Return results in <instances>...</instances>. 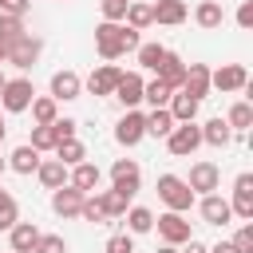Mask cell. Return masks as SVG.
<instances>
[{
  "label": "cell",
  "mask_w": 253,
  "mask_h": 253,
  "mask_svg": "<svg viewBox=\"0 0 253 253\" xmlns=\"http://www.w3.org/2000/svg\"><path fill=\"white\" fill-rule=\"evenodd\" d=\"M158 198L166 202V210H174V213H186L190 206H194V190L186 186V178H178V174H158Z\"/></svg>",
  "instance_id": "1"
},
{
  "label": "cell",
  "mask_w": 253,
  "mask_h": 253,
  "mask_svg": "<svg viewBox=\"0 0 253 253\" xmlns=\"http://www.w3.org/2000/svg\"><path fill=\"white\" fill-rule=\"evenodd\" d=\"M32 99H36L32 79H28V75H16V79H8V83H4V91H0V111L20 115V111H28V107H32Z\"/></svg>",
  "instance_id": "2"
},
{
  "label": "cell",
  "mask_w": 253,
  "mask_h": 253,
  "mask_svg": "<svg viewBox=\"0 0 253 253\" xmlns=\"http://www.w3.org/2000/svg\"><path fill=\"white\" fill-rule=\"evenodd\" d=\"M198 146H202V130H198V123H174V130L166 134V150H170L174 158H190Z\"/></svg>",
  "instance_id": "3"
},
{
  "label": "cell",
  "mask_w": 253,
  "mask_h": 253,
  "mask_svg": "<svg viewBox=\"0 0 253 253\" xmlns=\"http://www.w3.org/2000/svg\"><path fill=\"white\" fill-rule=\"evenodd\" d=\"M154 229H158L162 245H186V241L194 237V233H190V221H186V213H174V210L158 213V217H154Z\"/></svg>",
  "instance_id": "4"
},
{
  "label": "cell",
  "mask_w": 253,
  "mask_h": 253,
  "mask_svg": "<svg viewBox=\"0 0 253 253\" xmlns=\"http://www.w3.org/2000/svg\"><path fill=\"white\" fill-rule=\"evenodd\" d=\"M138 186H142V170H138V162H134V158H119V162L111 166V190H119L123 198H134Z\"/></svg>",
  "instance_id": "5"
},
{
  "label": "cell",
  "mask_w": 253,
  "mask_h": 253,
  "mask_svg": "<svg viewBox=\"0 0 253 253\" xmlns=\"http://www.w3.org/2000/svg\"><path fill=\"white\" fill-rule=\"evenodd\" d=\"M95 51H99L107 63H115L119 55H126V51H123V24L103 20V24L95 28Z\"/></svg>",
  "instance_id": "6"
},
{
  "label": "cell",
  "mask_w": 253,
  "mask_h": 253,
  "mask_svg": "<svg viewBox=\"0 0 253 253\" xmlns=\"http://www.w3.org/2000/svg\"><path fill=\"white\" fill-rule=\"evenodd\" d=\"M186 186H190L194 194H202V198H206V194H217V190H221V170H217V162H206V158L194 162Z\"/></svg>",
  "instance_id": "7"
},
{
  "label": "cell",
  "mask_w": 253,
  "mask_h": 253,
  "mask_svg": "<svg viewBox=\"0 0 253 253\" xmlns=\"http://www.w3.org/2000/svg\"><path fill=\"white\" fill-rule=\"evenodd\" d=\"M40 51H43V40L24 36V40H16V43H8V47H4V63H12V67H20V71H28V67L40 59Z\"/></svg>",
  "instance_id": "8"
},
{
  "label": "cell",
  "mask_w": 253,
  "mask_h": 253,
  "mask_svg": "<svg viewBox=\"0 0 253 253\" xmlns=\"http://www.w3.org/2000/svg\"><path fill=\"white\" fill-rule=\"evenodd\" d=\"M210 87H217L221 95H233V91H245L249 87V71L241 63H225L217 71H210Z\"/></svg>",
  "instance_id": "9"
},
{
  "label": "cell",
  "mask_w": 253,
  "mask_h": 253,
  "mask_svg": "<svg viewBox=\"0 0 253 253\" xmlns=\"http://www.w3.org/2000/svg\"><path fill=\"white\" fill-rule=\"evenodd\" d=\"M142 138H146V115L142 111H126L115 123V142L119 146H138Z\"/></svg>",
  "instance_id": "10"
},
{
  "label": "cell",
  "mask_w": 253,
  "mask_h": 253,
  "mask_svg": "<svg viewBox=\"0 0 253 253\" xmlns=\"http://www.w3.org/2000/svg\"><path fill=\"white\" fill-rule=\"evenodd\" d=\"M229 210H233V217L253 221V174H249V170L233 178V198H229Z\"/></svg>",
  "instance_id": "11"
},
{
  "label": "cell",
  "mask_w": 253,
  "mask_h": 253,
  "mask_svg": "<svg viewBox=\"0 0 253 253\" xmlns=\"http://www.w3.org/2000/svg\"><path fill=\"white\" fill-rule=\"evenodd\" d=\"M119 79H123V67H119V63H99V67L87 75V91H91V95H115Z\"/></svg>",
  "instance_id": "12"
},
{
  "label": "cell",
  "mask_w": 253,
  "mask_h": 253,
  "mask_svg": "<svg viewBox=\"0 0 253 253\" xmlns=\"http://www.w3.org/2000/svg\"><path fill=\"white\" fill-rule=\"evenodd\" d=\"M213 87H210V67L206 63H186V79H182V95H190V99H206Z\"/></svg>",
  "instance_id": "13"
},
{
  "label": "cell",
  "mask_w": 253,
  "mask_h": 253,
  "mask_svg": "<svg viewBox=\"0 0 253 253\" xmlns=\"http://www.w3.org/2000/svg\"><path fill=\"white\" fill-rule=\"evenodd\" d=\"M79 91H83V79H79V71L63 67V71H55V75H51V99H55V103L79 99Z\"/></svg>",
  "instance_id": "14"
},
{
  "label": "cell",
  "mask_w": 253,
  "mask_h": 253,
  "mask_svg": "<svg viewBox=\"0 0 253 253\" xmlns=\"http://www.w3.org/2000/svg\"><path fill=\"white\" fill-rule=\"evenodd\" d=\"M142 75L138 71H123V79H119V87H115V99L126 107V111H134L138 103H142Z\"/></svg>",
  "instance_id": "15"
},
{
  "label": "cell",
  "mask_w": 253,
  "mask_h": 253,
  "mask_svg": "<svg viewBox=\"0 0 253 253\" xmlns=\"http://www.w3.org/2000/svg\"><path fill=\"white\" fill-rule=\"evenodd\" d=\"M83 190H75V186H59V190H51V210L59 213V217H79V206H83Z\"/></svg>",
  "instance_id": "16"
},
{
  "label": "cell",
  "mask_w": 253,
  "mask_h": 253,
  "mask_svg": "<svg viewBox=\"0 0 253 253\" xmlns=\"http://www.w3.org/2000/svg\"><path fill=\"white\" fill-rule=\"evenodd\" d=\"M198 210H202L206 225H229V217H233L229 198H221V194H206V198L198 202Z\"/></svg>",
  "instance_id": "17"
},
{
  "label": "cell",
  "mask_w": 253,
  "mask_h": 253,
  "mask_svg": "<svg viewBox=\"0 0 253 253\" xmlns=\"http://www.w3.org/2000/svg\"><path fill=\"white\" fill-rule=\"evenodd\" d=\"M154 79H162L170 91H182V79H186V63H182V55H174V51L166 47V55H162V67L154 71Z\"/></svg>",
  "instance_id": "18"
},
{
  "label": "cell",
  "mask_w": 253,
  "mask_h": 253,
  "mask_svg": "<svg viewBox=\"0 0 253 253\" xmlns=\"http://www.w3.org/2000/svg\"><path fill=\"white\" fill-rule=\"evenodd\" d=\"M198 130H202V142H206V146H217V150H225V146L233 142V130H229V123H225L221 115L206 119V123H202Z\"/></svg>",
  "instance_id": "19"
},
{
  "label": "cell",
  "mask_w": 253,
  "mask_h": 253,
  "mask_svg": "<svg viewBox=\"0 0 253 253\" xmlns=\"http://www.w3.org/2000/svg\"><path fill=\"white\" fill-rule=\"evenodd\" d=\"M99 178H103V170H99L95 162H79V166L67 170V186H75V190H83V194H95V190H99Z\"/></svg>",
  "instance_id": "20"
},
{
  "label": "cell",
  "mask_w": 253,
  "mask_h": 253,
  "mask_svg": "<svg viewBox=\"0 0 253 253\" xmlns=\"http://www.w3.org/2000/svg\"><path fill=\"white\" fill-rule=\"evenodd\" d=\"M36 241H40V225H36V221H16V225L8 229V245H12V253H32Z\"/></svg>",
  "instance_id": "21"
},
{
  "label": "cell",
  "mask_w": 253,
  "mask_h": 253,
  "mask_svg": "<svg viewBox=\"0 0 253 253\" xmlns=\"http://www.w3.org/2000/svg\"><path fill=\"white\" fill-rule=\"evenodd\" d=\"M182 20H186V4H182V0H154V4H150V24L174 28V24H182Z\"/></svg>",
  "instance_id": "22"
},
{
  "label": "cell",
  "mask_w": 253,
  "mask_h": 253,
  "mask_svg": "<svg viewBox=\"0 0 253 253\" xmlns=\"http://www.w3.org/2000/svg\"><path fill=\"white\" fill-rule=\"evenodd\" d=\"M36 178H40L43 190H59V186H67V166L59 158H43L40 170H36Z\"/></svg>",
  "instance_id": "23"
},
{
  "label": "cell",
  "mask_w": 253,
  "mask_h": 253,
  "mask_svg": "<svg viewBox=\"0 0 253 253\" xmlns=\"http://www.w3.org/2000/svg\"><path fill=\"white\" fill-rule=\"evenodd\" d=\"M194 20H198V28H206V32H217V28L225 24V8H221L217 0H202V4L194 8Z\"/></svg>",
  "instance_id": "24"
},
{
  "label": "cell",
  "mask_w": 253,
  "mask_h": 253,
  "mask_svg": "<svg viewBox=\"0 0 253 253\" xmlns=\"http://www.w3.org/2000/svg\"><path fill=\"white\" fill-rule=\"evenodd\" d=\"M198 99H190V95H182V91H174L170 95V103H166V111H170V119L174 123H194L198 119Z\"/></svg>",
  "instance_id": "25"
},
{
  "label": "cell",
  "mask_w": 253,
  "mask_h": 253,
  "mask_svg": "<svg viewBox=\"0 0 253 253\" xmlns=\"http://www.w3.org/2000/svg\"><path fill=\"white\" fill-rule=\"evenodd\" d=\"M40 162H43V158H40V150H32L28 142H24V146H16V150L8 154V170H16V174H36V170H40Z\"/></svg>",
  "instance_id": "26"
},
{
  "label": "cell",
  "mask_w": 253,
  "mask_h": 253,
  "mask_svg": "<svg viewBox=\"0 0 253 253\" xmlns=\"http://www.w3.org/2000/svg\"><path fill=\"white\" fill-rule=\"evenodd\" d=\"M28 111H32V119H36V126H51V123L59 119V103H55L51 95H36Z\"/></svg>",
  "instance_id": "27"
},
{
  "label": "cell",
  "mask_w": 253,
  "mask_h": 253,
  "mask_svg": "<svg viewBox=\"0 0 253 253\" xmlns=\"http://www.w3.org/2000/svg\"><path fill=\"white\" fill-rule=\"evenodd\" d=\"M225 123H229V130H233V134H245V130L253 126V103H249V99L233 103V107H229V115H225Z\"/></svg>",
  "instance_id": "28"
},
{
  "label": "cell",
  "mask_w": 253,
  "mask_h": 253,
  "mask_svg": "<svg viewBox=\"0 0 253 253\" xmlns=\"http://www.w3.org/2000/svg\"><path fill=\"white\" fill-rule=\"evenodd\" d=\"M123 217H126V229H130V237H138V233H150V229H154V213H150L146 206H130Z\"/></svg>",
  "instance_id": "29"
},
{
  "label": "cell",
  "mask_w": 253,
  "mask_h": 253,
  "mask_svg": "<svg viewBox=\"0 0 253 253\" xmlns=\"http://www.w3.org/2000/svg\"><path fill=\"white\" fill-rule=\"evenodd\" d=\"M170 130H174V119H170V111H166V107H154V111L146 115V134H150V138H166Z\"/></svg>",
  "instance_id": "30"
},
{
  "label": "cell",
  "mask_w": 253,
  "mask_h": 253,
  "mask_svg": "<svg viewBox=\"0 0 253 253\" xmlns=\"http://www.w3.org/2000/svg\"><path fill=\"white\" fill-rule=\"evenodd\" d=\"M55 158L71 170V166L87 162V150H83V142H79V138H67V142H55Z\"/></svg>",
  "instance_id": "31"
},
{
  "label": "cell",
  "mask_w": 253,
  "mask_h": 253,
  "mask_svg": "<svg viewBox=\"0 0 253 253\" xmlns=\"http://www.w3.org/2000/svg\"><path fill=\"white\" fill-rule=\"evenodd\" d=\"M79 217H83V221H91V225H107V221H111V217H107V210H103V198H99V190L83 198V206H79Z\"/></svg>",
  "instance_id": "32"
},
{
  "label": "cell",
  "mask_w": 253,
  "mask_h": 253,
  "mask_svg": "<svg viewBox=\"0 0 253 253\" xmlns=\"http://www.w3.org/2000/svg\"><path fill=\"white\" fill-rule=\"evenodd\" d=\"M24 36H28L24 16H4V12H0V43L8 47V43H16V40H24Z\"/></svg>",
  "instance_id": "33"
},
{
  "label": "cell",
  "mask_w": 253,
  "mask_h": 253,
  "mask_svg": "<svg viewBox=\"0 0 253 253\" xmlns=\"http://www.w3.org/2000/svg\"><path fill=\"white\" fill-rule=\"evenodd\" d=\"M123 24H126V28H134V32L150 28V4H142V0H130V4H126V16H123Z\"/></svg>",
  "instance_id": "34"
},
{
  "label": "cell",
  "mask_w": 253,
  "mask_h": 253,
  "mask_svg": "<svg viewBox=\"0 0 253 253\" xmlns=\"http://www.w3.org/2000/svg\"><path fill=\"white\" fill-rule=\"evenodd\" d=\"M170 87L162 83V79H150V83H142V103H150V107H166L170 103Z\"/></svg>",
  "instance_id": "35"
},
{
  "label": "cell",
  "mask_w": 253,
  "mask_h": 253,
  "mask_svg": "<svg viewBox=\"0 0 253 253\" xmlns=\"http://www.w3.org/2000/svg\"><path fill=\"white\" fill-rule=\"evenodd\" d=\"M16 221H20V206H16V198L8 190H0V233H8Z\"/></svg>",
  "instance_id": "36"
},
{
  "label": "cell",
  "mask_w": 253,
  "mask_h": 253,
  "mask_svg": "<svg viewBox=\"0 0 253 253\" xmlns=\"http://www.w3.org/2000/svg\"><path fill=\"white\" fill-rule=\"evenodd\" d=\"M134 51H138V63H142L146 71H158V67H162V55H166L162 43H138Z\"/></svg>",
  "instance_id": "37"
},
{
  "label": "cell",
  "mask_w": 253,
  "mask_h": 253,
  "mask_svg": "<svg viewBox=\"0 0 253 253\" xmlns=\"http://www.w3.org/2000/svg\"><path fill=\"white\" fill-rule=\"evenodd\" d=\"M99 198H103V210H107V217H123V213L130 210V198H123L119 190H99Z\"/></svg>",
  "instance_id": "38"
},
{
  "label": "cell",
  "mask_w": 253,
  "mask_h": 253,
  "mask_svg": "<svg viewBox=\"0 0 253 253\" xmlns=\"http://www.w3.org/2000/svg\"><path fill=\"white\" fill-rule=\"evenodd\" d=\"M32 150H55V134H51V126H32V142H28Z\"/></svg>",
  "instance_id": "39"
},
{
  "label": "cell",
  "mask_w": 253,
  "mask_h": 253,
  "mask_svg": "<svg viewBox=\"0 0 253 253\" xmlns=\"http://www.w3.org/2000/svg\"><path fill=\"white\" fill-rule=\"evenodd\" d=\"M32 253H67V241L59 233H40V241H36Z\"/></svg>",
  "instance_id": "40"
},
{
  "label": "cell",
  "mask_w": 253,
  "mask_h": 253,
  "mask_svg": "<svg viewBox=\"0 0 253 253\" xmlns=\"http://www.w3.org/2000/svg\"><path fill=\"white\" fill-rule=\"evenodd\" d=\"M126 4H130V0H99V8H103V20H111V24H123V16H126Z\"/></svg>",
  "instance_id": "41"
},
{
  "label": "cell",
  "mask_w": 253,
  "mask_h": 253,
  "mask_svg": "<svg viewBox=\"0 0 253 253\" xmlns=\"http://www.w3.org/2000/svg\"><path fill=\"white\" fill-rule=\"evenodd\" d=\"M75 130H79V123H75V119H55V123H51V134H55V142H67V138H75Z\"/></svg>",
  "instance_id": "42"
},
{
  "label": "cell",
  "mask_w": 253,
  "mask_h": 253,
  "mask_svg": "<svg viewBox=\"0 0 253 253\" xmlns=\"http://www.w3.org/2000/svg\"><path fill=\"white\" fill-rule=\"evenodd\" d=\"M233 249H237V253H253V221H245V225L233 233Z\"/></svg>",
  "instance_id": "43"
},
{
  "label": "cell",
  "mask_w": 253,
  "mask_h": 253,
  "mask_svg": "<svg viewBox=\"0 0 253 253\" xmlns=\"http://www.w3.org/2000/svg\"><path fill=\"white\" fill-rule=\"evenodd\" d=\"M107 253H134V237L130 233H115L107 241Z\"/></svg>",
  "instance_id": "44"
},
{
  "label": "cell",
  "mask_w": 253,
  "mask_h": 253,
  "mask_svg": "<svg viewBox=\"0 0 253 253\" xmlns=\"http://www.w3.org/2000/svg\"><path fill=\"white\" fill-rule=\"evenodd\" d=\"M237 28H245V32L253 28V0H241L237 4Z\"/></svg>",
  "instance_id": "45"
},
{
  "label": "cell",
  "mask_w": 253,
  "mask_h": 253,
  "mask_svg": "<svg viewBox=\"0 0 253 253\" xmlns=\"http://www.w3.org/2000/svg\"><path fill=\"white\" fill-rule=\"evenodd\" d=\"M28 8H32V0H4V16H28Z\"/></svg>",
  "instance_id": "46"
},
{
  "label": "cell",
  "mask_w": 253,
  "mask_h": 253,
  "mask_svg": "<svg viewBox=\"0 0 253 253\" xmlns=\"http://www.w3.org/2000/svg\"><path fill=\"white\" fill-rule=\"evenodd\" d=\"M178 253H210V245H202L198 237H190V241H186V249H178Z\"/></svg>",
  "instance_id": "47"
},
{
  "label": "cell",
  "mask_w": 253,
  "mask_h": 253,
  "mask_svg": "<svg viewBox=\"0 0 253 253\" xmlns=\"http://www.w3.org/2000/svg\"><path fill=\"white\" fill-rule=\"evenodd\" d=\"M210 253H237V249H233V241H217V245H210Z\"/></svg>",
  "instance_id": "48"
},
{
  "label": "cell",
  "mask_w": 253,
  "mask_h": 253,
  "mask_svg": "<svg viewBox=\"0 0 253 253\" xmlns=\"http://www.w3.org/2000/svg\"><path fill=\"white\" fill-rule=\"evenodd\" d=\"M4 134H8V123H4V115H0V142H4Z\"/></svg>",
  "instance_id": "49"
},
{
  "label": "cell",
  "mask_w": 253,
  "mask_h": 253,
  "mask_svg": "<svg viewBox=\"0 0 253 253\" xmlns=\"http://www.w3.org/2000/svg\"><path fill=\"white\" fill-rule=\"evenodd\" d=\"M158 253H178V245H162V249H158Z\"/></svg>",
  "instance_id": "50"
},
{
  "label": "cell",
  "mask_w": 253,
  "mask_h": 253,
  "mask_svg": "<svg viewBox=\"0 0 253 253\" xmlns=\"http://www.w3.org/2000/svg\"><path fill=\"white\" fill-rule=\"evenodd\" d=\"M4 170H8V158H0V174H4Z\"/></svg>",
  "instance_id": "51"
},
{
  "label": "cell",
  "mask_w": 253,
  "mask_h": 253,
  "mask_svg": "<svg viewBox=\"0 0 253 253\" xmlns=\"http://www.w3.org/2000/svg\"><path fill=\"white\" fill-rule=\"evenodd\" d=\"M4 83H8V79H4V71H0V91H4Z\"/></svg>",
  "instance_id": "52"
},
{
  "label": "cell",
  "mask_w": 253,
  "mask_h": 253,
  "mask_svg": "<svg viewBox=\"0 0 253 253\" xmlns=\"http://www.w3.org/2000/svg\"><path fill=\"white\" fill-rule=\"evenodd\" d=\"M0 63H4V43H0Z\"/></svg>",
  "instance_id": "53"
},
{
  "label": "cell",
  "mask_w": 253,
  "mask_h": 253,
  "mask_svg": "<svg viewBox=\"0 0 253 253\" xmlns=\"http://www.w3.org/2000/svg\"><path fill=\"white\" fill-rule=\"evenodd\" d=\"M0 8H4V0H0Z\"/></svg>",
  "instance_id": "54"
},
{
  "label": "cell",
  "mask_w": 253,
  "mask_h": 253,
  "mask_svg": "<svg viewBox=\"0 0 253 253\" xmlns=\"http://www.w3.org/2000/svg\"><path fill=\"white\" fill-rule=\"evenodd\" d=\"M0 190H4V186H0Z\"/></svg>",
  "instance_id": "55"
}]
</instances>
